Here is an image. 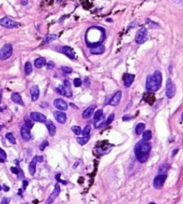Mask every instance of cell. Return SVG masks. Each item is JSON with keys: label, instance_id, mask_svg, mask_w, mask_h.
<instances>
[{"label": "cell", "instance_id": "1", "mask_svg": "<svg viewBox=\"0 0 183 204\" xmlns=\"http://www.w3.org/2000/svg\"><path fill=\"white\" fill-rule=\"evenodd\" d=\"M152 149V145L149 141H141L136 143L135 147V154L137 160L141 163H145L147 161L149 157V153Z\"/></svg>", "mask_w": 183, "mask_h": 204}, {"label": "cell", "instance_id": "2", "mask_svg": "<svg viewBox=\"0 0 183 204\" xmlns=\"http://www.w3.org/2000/svg\"><path fill=\"white\" fill-rule=\"evenodd\" d=\"M163 76L160 71H155L153 75H149L146 79V90L148 92H156L160 89Z\"/></svg>", "mask_w": 183, "mask_h": 204}, {"label": "cell", "instance_id": "3", "mask_svg": "<svg viewBox=\"0 0 183 204\" xmlns=\"http://www.w3.org/2000/svg\"><path fill=\"white\" fill-rule=\"evenodd\" d=\"M87 32L93 35V38H90V39H87L86 40L88 45H91V44L92 45H94L95 43H98V42L100 43V40H102L103 38H104V32L100 28L93 27V28H91Z\"/></svg>", "mask_w": 183, "mask_h": 204}, {"label": "cell", "instance_id": "4", "mask_svg": "<svg viewBox=\"0 0 183 204\" xmlns=\"http://www.w3.org/2000/svg\"><path fill=\"white\" fill-rule=\"evenodd\" d=\"M13 54V47L11 44H5L0 49V60L8 59Z\"/></svg>", "mask_w": 183, "mask_h": 204}, {"label": "cell", "instance_id": "5", "mask_svg": "<svg viewBox=\"0 0 183 204\" xmlns=\"http://www.w3.org/2000/svg\"><path fill=\"white\" fill-rule=\"evenodd\" d=\"M0 25L8 29H14V28H16L17 26H19L20 23L16 21L10 19L9 17H4L0 19Z\"/></svg>", "mask_w": 183, "mask_h": 204}, {"label": "cell", "instance_id": "6", "mask_svg": "<svg viewBox=\"0 0 183 204\" xmlns=\"http://www.w3.org/2000/svg\"><path fill=\"white\" fill-rule=\"evenodd\" d=\"M166 174H160L156 175L153 179V187L155 189H161L164 186V184L166 180Z\"/></svg>", "mask_w": 183, "mask_h": 204}, {"label": "cell", "instance_id": "7", "mask_svg": "<svg viewBox=\"0 0 183 204\" xmlns=\"http://www.w3.org/2000/svg\"><path fill=\"white\" fill-rule=\"evenodd\" d=\"M176 93V87L172 81L171 79H168L166 82V96L169 99H171L174 97Z\"/></svg>", "mask_w": 183, "mask_h": 204}, {"label": "cell", "instance_id": "8", "mask_svg": "<svg viewBox=\"0 0 183 204\" xmlns=\"http://www.w3.org/2000/svg\"><path fill=\"white\" fill-rule=\"evenodd\" d=\"M147 36V29L146 28H142L138 30L135 34V42L136 43H142L146 40Z\"/></svg>", "mask_w": 183, "mask_h": 204}, {"label": "cell", "instance_id": "9", "mask_svg": "<svg viewBox=\"0 0 183 204\" xmlns=\"http://www.w3.org/2000/svg\"><path fill=\"white\" fill-rule=\"evenodd\" d=\"M59 192H60V187H59V185H58V184H56L54 191L52 192V193L50 194V196H49V198L47 199V201H46L45 204H52V203H53V202H54V201L56 200V198H57V197L58 196Z\"/></svg>", "mask_w": 183, "mask_h": 204}, {"label": "cell", "instance_id": "10", "mask_svg": "<svg viewBox=\"0 0 183 204\" xmlns=\"http://www.w3.org/2000/svg\"><path fill=\"white\" fill-rule=\"evenodd\" d=\"M42 161H43V157L41 156H36L32 159V161L29 164V171L32 175H33L36 171V164L38 162H42Z\"/></svg>", "mask_w": 183, "mask_h": 204}, {"label": "cell", "instance_id": "11", "mask_svg": "<svg viewBox=\"0 0 183 204\" xmlns=\"http://www.w3.org/2000/svg\"><path fill=\"white\" fill-rule=\"evenodd\" d=\"M31 118L33 121L40 122V123H46V121H47L46 116L40 112H32L31 113Z\"/></svg>", "mask_w": 183, "mask_h": 204}, {"label": "cell", "instance_id": "12", "mask_svg": "<svg viewBox=\"0 0 183 204\" xmlns=\"http://www.w3.org/2000/svg\"><path fill=\"white\" fill-rule=\"evenodd\" d=\"M53 105L55 108H57L58 109L62 110V111H65L67 109V103L63 100L62 99H57L54 100L53 102Z\"/></svg>", "mask_w": 183, "mask_h": 204}, {"label": "cell", "instance_id": "13", "mask_svg": "<svg viewBox=\"0 0 183 204\" xmlns=\"http://www.w3.org/2000/svg\"><path fill=\"white\" fill-rule=\"evenodd\" d=\"M56 120L60 124H65L67 122V115L62 111H55L53 113Z\"/></svg>", "mask_w": 183, "mask_h": 204}, {"label": "cell", "instance_id": "14", "mask_svg": "<svg viewBox=\"0 0 183 204\" xmlns=\"http://www.w3.org/2000/svg\"><path fill=\"white\" fill-rule=\"evenodd\" d=\"M121 97H122V92H121L120 91L117 92L116 93L113 95V97L111 98V99L110 100L109 104H110L111 106H113V107L118 106V105L119 104V102H120Z\"/></svg>", "mask_w": 183, "mask_h": 204}, {"label": "cell", "instance_id": "15", "mask_svg": "<svg viewBox=\"0 0 183 204\" xmlns=\"http://www.w3.org/2000/svg\"><path fill=\"white\" fill-rule=\"evenodd\" d=\"M21 134L24 141H29L31 139V129H29L25 125H23L21 129Z\"/></svg>", "mask_w": 183, "mask_h": 204}, {"label": "cell", "instance_id": "16", "mask_svg": "<svg viewBox=\"0 0 183 204\" xmlns=\"http://www.w3.org/2000/svg\"><path fill=\"white\" fill-rule=\"evenodd\" d=\"M63 53L67 56V57H69L70 59H75L76 58V52L74 51V49L72 47L65 46L62 48Z\"/></svg>", "mask_w": 183, "mask_h": 204}, {"label": "cell", "instance_id": "17", "mask_svg": "<svg viewBox=\"0 0 183 204\" xmlns=\"http://www.w3.org/2000/svg\"><path fill=\"white\" fill-rule=\"evenodd\" d=\"M30 92H31V96H32V99L33 101H36L38 99H39V96H40V90H39V87L37 85H33L31 87L30 89Z\"/></svg>", "mask_w": 183, "mask_h": 204}, {"label": "cell", "instance_id": "18", "mask_svg": "<svg viewBox=\"0 0 183 204\" xmlns=\"http://www.w3.org/2000/svg\"><path fill=\"white\" fill-rule=\"evenodd\" d=\"M123 80H124V85H125V87L128 88L133 83L134 80H135V75L131 74H125Z\"/></svg>", "mask_w": 183, "mask_h": 204}, {"label": "cell", "instance_id": "19", "mask_svg": "<svg viewBox=\"0 0 183 204\" xmlns=\"http://www.w3.org/2000/svg\"><path fill=\"white\" fill-rule=\"evenodd\" d=\"M104 51H105V47L101 44H98L91 48V53L93 55H100L104 53Z\"/></svg>", "mask_w": 183, "mask_h": 204}, {"label": "cell", "instance_id": "20", "mask_svg": "<svg viewBox=\"0 0 183 204\" xmlns=\"http://www.w3.org/2000/svg\"><path fill=\"white\" fill-rule=\"evenodd\" d=\"M95 105H92V106H90L89 108H87L86 109L84 110L83 112V118H85V119H87V118H89V117H91L92 116V115L93 114V111L95 109Z\"/></svg>", "mask_w": 183, "mask_h": 204}, {"label": "cell", "instance_id": "21", "mask_svg": "<svg viewBox=\"0 0 183 204\" xmlns=\"http://www.w3.org/2000/svg\"><path fill=\"white\" fill-rule=\"evenodd\" d=\"M64 90H65V96L66 97H72L73 92H72V89H71V85H70V82L68 81H64Z\"/></svg>", "mask_w": 183, "mask_h": 204}, {"label": "cell", "instance_id": "22", "mask_svg": "<svg viewBox=\"0 0 183 204\" xmlns=\"http://www.w3.org/2000/svg\"><path fill=\"white\" fill-rule=\"evenodd\" d=\"M11 99L13 100V102H15L16 104H18V105H21V106H23V99L21 97V95L17 92H14L12 96H11Z\"/></svg>", "mask_w": 183, "mask_h": 204}, {"label": "cell", "instance_id": "23", "mask_svg": "<svg viewBox=\"0 0 183 204\" xmlns=\"http://www.w3.org/2000/svg\"><path fill=\"white\" fill-rule=\"evenodd\" d=\"M46 126L49 130V133L51 136H54L56 134V126L53 124L51 120H47L46 121Z\"/></svg>", "mask_w": 183, "mask_h": 204}, {"label": "cell", "instance_id": "24", "mask_svg": "<svg viewBox=\"0 0 183 204\" xmlns=\"http://www.w3.org/2000/svg\"><path fill=\"white\" fill-rule=\"evenodd\" d=\"M47 64L46 59L44 57H38L35 61H34V65L37 68H41L43 66H45Z\"/></svg>", "mask_w": 183, "mask_h": 204}, {"label": "cell", "instance_id": "25", "mask_svg": "<svg viewBox=\"0 0 183 204\" xmlns=\"http://www.w3.org/2000/svg\"><path fill=\"white\" fill-rule=\"evenodd\" d=\"M145 129H146V125L143 124V123H139L137 124V126H135V133L136 134H142L144 132H145Z\"/></svg>", "mask_w": 183, "mask_h": 204}, {"label": "cell", "instance_id": "26", "mask_svg": "<svg viewBox=\"0 0 183 204\" xmlns=\"http://www.w3.org/2000/svg\"><path fill=\"white\" fill-rule=\"evenodd\" d=\"M56 39H57V35H56V34H49V35H47V36L44 38V43L49 44L50 42L54 41Z\"/></svg>", "mask_w": 183, "mask_h": 204}, {"label": "cell", "instance_id": "27", "mask_svg": "<svg viewBox=\"0 0 183 204\" xmlns=\"http://www.w3.org/2000/svg\"><path fill=\"white\" fill-rule=\"evenodd\" d=\"M24 71H25V74L27 75H29V74H31L33 73V65H32V64L30 63V62H27V63L25 64Z\"/></svg>", "mask_w": 183, "mask_h": 204}, {"label": "cell", "instance_id": "28", "mask_svg": "<svg viewBox=\"0 0 183 204\" xmlns=\"http://www.w3.org/2000/svg\"><path fill=\"white\" fill-rule=\"evenodd\" d=\"M90 133H91V126L90 125H87V126L83 128L82 134H83V137H89L90 136Z\"/></svg>", "mask_w": 183, "mask_h": 204}, {"label": "cell", "instance_id": "29", "mask_svg": "<svg viewBox=\"0 0 183 204\" xmlns=\"http://www.w3.org/2000/svg\"><path fill=\"white\" fill-rule=\"evenodd\" d=\"M151 138H152V133H151V131L147 130V131H145L143 133V140L144 141H149Z\"/></svg>", "mask_w": 183, "mask_h": 204}, {"label": "cell", "instance_id": "30", "mask_svg": "<svg viewBox=\"0 0 183 204\" xmlns=\"http://www.w3.org/2000/svg\"><path fill=\"white\" fill-rule=\"evenodd\" d=\"M5 138L10 141L12 144H16V141L15 136H14L13 133H7L5 134Z\"/></svg>", "mask_w": 183, "mask_h": 204}, {"label": "cell", "instance_id": "31", "mask_svg": "<svg viewBox=\"0 0 183 204\" xmlns=\"http://www.w3.org/2000/svg\"><path fill=\"white\" fill-rule=\"evenodd\" d=\"M102 115H103V111H102V110L101 109L97 110V111L94 113V115H93V118H94V120L98 121L100 118H101Z\"/></svg>", "mask_w": 183, "mask_h": 204}, {"label": "cell", "instance_id": "32", "mask_svg": "<svg viewBox=\"0 0 183 204\" xmlns=\"http://www.w3.org/2000/svg\"><path fill=\"white\" fill-rule=\"evenodd\" d=\"M168 169H169V165L164 164V165H162V166L159 168L158 172H159V174H166V172L168 171Z\"/></svg>", "mask_w": 183, "mask_h": 204}, {"label": "cell", "instance_id": "33", "mask_svg": "<svg viewBox=\"0 0 183 204\" xmlns=\"http://www.w3.org/2000/svg\"><path fill=\"white\" fill-rule=\"evenodd\" d=\"M72 131H73V133H74L76 135H80V134L82 133V130H81L80 126H72Z\"/></svg>", "mask_w": 183, "mask_h": 204}, {"label": "cell", "instance_id": "34", "mask_svg": "<svg viewBox=\"0 0 183 204\" xmlns=\"http://www.w3.org/2000/svg\"><path fill=\"white\" fill-rule=\"evenodd\" d=\"M114 117H115V115H114L113 113H112V114H111V115L109 116V117L107 118V120L105 121V126H109V125H111V124L113 122Z\"/></svg>", "mask_w": 183, "mask_h": 204}, {"label": "cell", "instance_id": "35", "mask_svg": "<svg viewBox=\"0 0 183 204\" xmlns=\"http://www.w3.org/2000/svg\"><path fill=\"white\" fill-rule=\"evenodd\" d=\"M89 139H90V136L89 137H83V136L82 138H77V142L81 145H84L88 142Z\"/></svg>", "mask_w": 183, "mask_h": 204}, {"label": "cell", "instance_id": "36", "mask_svg": "<svg viewBox=\"0 0 183 204\" xmlns=\"http://www.w3.org/2000/svg\"><path fill=\"white\" fill-rule=\"evenodd\" d=\"M6 158V153L5 150H3L1 148H0V162H5Z\"/></svg>", "mask_w": 183, "mask_h": 204}, {"label": "cell", "instance_id": "37", "mask_svg": "<svg viewBox=\"0 0 183 204\" xmlns=\"http://www.w3.org/2000/svg\"><path fill=\"white\" fill-rule=\"evenodd\" d=\"M61 70L65 74H71L72 73V68H70L68 66H61Z\"/></svg>", "mask_w": 183, "mask_h": 204}, {"label": "cell", "instance_id": "38", "mask_svg": "<svg viewBox=\"0 0 183 204\" xmlns=\"http://www.w3.org/2000/svg\"><path fill=\"white\" fill-rule=\"evenodd\" d=\"M74 85L76 87H80L82 85V80L80 78H76L74 80Z\"/></svg>", "mask_w": 183, "mask_h": 204}, {"label": "cell", "instance_id": "39", "mask_svg": "<svg viewBox=\"0 0 183 204\" xmlns=\"http://www.w3.org/2000/svg\"><path fill=\"white\" fill-rule=\"evenodd\" d=\"M56 91H57L60 95H64V96H65V90H64V86H63V85L58 87V88L56 89Z\"/></svg>", "mask_w": 183, "mask_h": 204}, {"label": "cell", "instance_id": "40", "mask_svg": "<svg viewBox=\"0 0 183 204\" xmlns=\"http://www.w3.org/2000/svg\"><path fill=\"white\" fill-rule=\"evenodd\" d=\"M47 146H49V141H44L40 145V150H44L45 148H46Z\"/></svg>", "mask_w": 183, "mask_h": 204}, {"label": "cell", "instance_id": "41", "mask_svg": "<svg viewBox=\"0 0 183 204\" xmlns=\"http://www.w3.org/2000/svg\"><path fill=\"white\" fill-rule=\"evenodd\" d=\"M55 178H56V180H57L58 182H59V183H62L63 185H67V182H66V181H63V180H61V179H60V174H58V175H56Z\"/></svg>", "mask_w": 183, "mask_h": 204}, {"label": "cell", "instance_id": "42", "mask_svg": "<svg viewBox=\"0 0 183 204\" xmlns=\"http://www.w3.org/2000/svg\"><path fill=\"white\" fill-rule=\"evenodd\" d=\"M11 171H12V173L16 174V175H18L19 172H20V169L17 168H15V167H12V168H11Z\"/></svg>", "mask_w": 183, "mask_h": 204}, {"label": "cell", "instance_id": "43", "mask_svg": "<svg viewBox=\"0 0 183 204\" xmlns=\"http://www.w3.org/2000/svg\"><path fill=\"white\" fill-rule=\"evenodd\" d=\"M46 65H47V68H48V69H52V68H54V66H55V64L50 61V62H49V63H47V64H46Z\"/></svg>", "mask_w": 183, "mask_h": 204}, {"label": "cell", "instance_id": "44", "mask_svg": "<svg viewBox=\"0 0 183 204\" xmlns=\"http://www.w3.org/2000/svg\"><path fill=\"white\" fill-rule=\"evenodd\" d=\"M10 202V199L9 198H4L1 202V204H8Z\"/></svg>", "mask_w": 183, "mask_h": 204}, {"label": "cell", "instance_id": "45", "mask_svg": "<svg viewBox=\"0 0 183 204\" xmlns=\"http://www.w3.org/2000/svg\"><path fill=\"white\" fill-rule=\"evenodd\" d=\"M133 117L132 116H123V121H129V120H131Z\"/></svg>", "mask_w": 183, "mask_h": 204}, {"label": "cell", "instance_id": "46", "mask_svg": "<svg viewBox=\"0 0 183 204\" xmlns=\"http://www.w3.org/2000/svg\"><path fill=\"white\" fill-rule=\"evenodd\" d=\"M101 124H102V120H101V118L99 119V121L98 122H96V124H95V127L96 128H98V127H100L101 126Z\"/></svg>", "mask_w": 183, "mask_h": 204}, {"label": "cell", "instance_id": "47", "mask_svg": "<svg viewBox=\"0 0 183 204\" xmlns=\"http://www.w3.org/2000/svg\"><path fill=\"white\" fill-rule=\"evenodd\" d=\"M28 186V181H23V188L25 189Z\"/></svg>", "mask_w": 183, "mask_h": 204}, {"label": "cell", "instance_id": "48", "mask_svg": "<svg viewBox=\"0 0 183 204\" xmlns=\"http://www.w3.org/2000/svg\"><path fill=\"white\" fill-rule=\"evenodd\" d=\"M3 190H4L5 192H8V191H9V187H8L7 185H3Z\"/></svg>", "mask_w": 183, "mask_h": 204}, {"label": "cell", "instance_id": "49", "mask_svg": "<svg viewBox=\"0 0 183 204\" xmlns=\"http://www.w3.org/2000/svg\"><path fill=\"white\" fill-rule=\"evenodd\" d=\"M27 4H28V1H27V0H23V1H22V5H26Z\"/></svg>", "mask_w": 183, "mask_h": 204}, {"label": "cell", "instance_id": "50", "mask_svg": "<svg viewBox=\"0 0 183 204\" xmlns=\"http://www.w3.org/2000/svg\"><path fill=\"white\" fill-rule=\"evenodd\" d=\"M178 152V150H173L172 151V157H174L175 155H176V153Z\"/></svg>", "mask_w": 183, "mask_h": 204}, {"label": "cell", "instance_id": "51", "mask_svg": "<svg viewBox=\"0 0 183 204\" xmlns=\"http://www.w3.org/2000/svg\"><path fill=\"white\" fill-rule=\"evenodd\" d=\"M78 165H79V163H78V162H76V163H75V165H74V168H76V166H78Z\"/></svg>", "mask_w": 183, "mask_h": 204}, {"label": "cell", "instance_id": "52", "mask_svg": "<svg viewBox=\"0 0 183 204\" xmlns=\"http://www.w3.org/2000/svg\"><path fill=\"white\" fill-rule=\"evenodd\" d=\"M1 100H2V92H0V103H1Z\"/></svg>", "mask_w": 183, "mask_h": 204}, {"label": "cell", "instance_id": "53", "mask_svg": "<svg viewBox=\"0 0 183 204\" xmlns=\"http://www.w3.org/2000/svg\"><path fill=\"white\" fill-rule=\"evenodd\" d=\"M1 130H2V126L0 125V131H1Z\"/></svg>", "mask_w": 183, "mask_h": 204}, {"label": "cell", "instance_id": "54", "mask_svg": "<svg viewBox=\"0 0 183 204\" xmlns=\"http://www.w3.org/2000/svg\"><path fill=\"white\" fill-rule=\"evenodd\" d=\"M149 204H156V203H154V202H150Z\"/></svg>", "mask_w": 183, "mask_h": 204}, {"label": "cell", "instance_id": "55", "mask_svg": "<svg viewBox=\"0 0 183 204\" xmlns=\"http://www.w3.org/2000/svg\"><path fill=\"white\" fill-rule=\"evenodd\" d=\"M1 190H2V186L0 185V191H1Z\"/></svg>", "mask_w": 183, "mask_h": 204}, {"label": "cell", "instance_id": "56", "mask_svg": "<svg viewBox=\"0 0 183 204\" xmlns=\"http://www.w3.org/2000/svg\"><path fill=\"white\" fill-rule=\"evenodd\" d=\"M181 118H182V120H183V113H182V116H181Z\"/></svg>", "mask_w": 183, "mask_h": 204}, {"label": "cell", "instance_id": "57", "mask_svg": "<svg viewBox=\"0 0 183 204\" xmlns=\"http://www.w3.org/2000/svg\"><path fill=\"white\" fill-rule=\"evenodd\" d=\"M57 1H62V0H57Z\"/></svg>", "mask_w": 183, "mask_h": 204}]
</instances>
